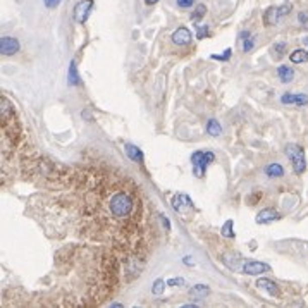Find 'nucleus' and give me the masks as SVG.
Returning a JSON list of instances; mask_svg holds the SVG:
<instances>
[{"instance_id": "11", "label": "nucleus", "mask_w": 308, "mask_h": 308, "mask_svg": "<svg viewBox=\"0 0 308 308\" xmlns=\"http://www.w3.org/2000/svg\"><path fill=\"white\" fill-rule=\"evenodd\" d=\"M281 103L284 105H308V95L305 93H284L281 97Z\"/></svg>"}, {"instance_id": "1", "label": "nucleus", "mask_w": 308, "mask_h": 308, "mask_svg": "<svg viewBox=\"0 0 308 308\" xmlns=\"http://www.w3.org/2000/svg\"><path fill=\"white\" fill-rule=\"evenodd\" d=\"M2 103V109H0V119H2V131L7 138H11V143H18L21 138V124L18 117H16V112L12 109L11 102L6 97L0 98Z\"/></svg>"}, {"instance_id": "20", "label": "nucleus", "mask_w": 308, "mask_h": 308, "mask_svg": "<svg viewBox=\"0 0 308 308\" xmlns=\"http://www.w3.org/2000/svg\"><path fill=\"white\" fill-rule=\"evenodd\" d=\"M264 23L270 26V24H277L279 23V16H277V7H269L264 14Z\"/></svg>"}, {"instance_id": "8", "label": "nucleus", "mask_w": 308, "mask_h": 308, "mask_svg": "<svg viewBox=\"0 0 308 308\" xmlns=\"http://www.w3.org/2000/svg\"><path fill=\"white\" fill-rule=\"evenodd\" d=\"M272 267L269 264H264V262H247L243 265V272L247 276H260V274L270 272Z\"/></svg>"}, {"instance_id": "6", "label": "nucleus", "mask_w": 308, "mask_h": 308, "mask_svg": "<svg viewBox=\"0 0 308 308\" xmlns=\"http://www.w3.org/2000/svg\"><path fill=\"white\" fill-rule=\"evenodd\" d=\"M93 11V0H80L74 6V21L85 24L90 18V12Z\"/></svg>"}, {"instance_id": "14", "label": "nucleus", "mask_w": 308, "mask_h": 308, "mask_svg": "<svg viewBox=\"0 0 308 308\" xmlns=\"http://www.w3.org/2000/svg\"><path fill=\"white\" fill-rule=\"evenodd\" d=\"M277 76L282 83H291L294 80V69L289 68V66H279Z\"/></svg>"}, {"instance_id": "3", "label": "nucleus", "mask_w": 308, "mask_h": 308, "mask_svg": "<svg viewBox=\"0 0 308 308\" xmlns=\"http://www.w3.org/2000/svg\"><path fill=\"white\" fill-rule=\"evenodd\" d=\"M286 152V157L289 159L291 165H293L294 172L298 174H303L306 170V159H305V150H303L299 145H294V143H289L286 145L284 148Z\"/></svg>"}, {"instance_id": "36", "label": "nucleus", "mask_w": 308, "mask_h": 308, "mask_svg": "<svg viewBox=\"0 0 308 308\" xmlns=\"http://www.w3.org/2000/svg\"><path fill=\"white\" fill-rule=\"evenodd\" d=\"M303 41H305V45L308 47V36H305V38H303Z\"/></svg>"}, {"instance_id": "9", "label": "nucleus", "mask_w": 308, "mask_h": 308, "mask_svg": "<svg viewBox=\"0 0 308 308\" xmlns=\"http://www.w3.org/2000/svg\"><path fill=\"white\" fill-rule=\"evenodd\" d=\"M170 38H172V41L177 45V47H184V45L191 43V40H193V33H191L186 26H181L172 33Z\"/></svg>"}, {"instance_id": "2", "label": "nucleus", "mask_w": 308, "mask_h": 308, "mask_svg": "<svg viewBox=\"0 0 308 308\" xmlns=\"http://www.w3.org/2000/svg\"><path fill=\"white\" fill-rule=\"evenodd\" d=\"M133 209H135V200L130 193H119L112 195V198L109 200V210L115 219H128L131 217Z\"/></svg>"}, {"instance_id": "7", "label": "nucleus", "mask_w": 308, "mask_h": 308, "mask_svg": "<svg viewBox=\"0 0 308 308\" xmlns=\"http://www.w3.org/2000/svg\"><path fill=\"white\" fill-rule=\"evenodd\" d=\"M21 48L18 38H14V36H2V40H0V52H2V55H14V53H18Z\"/></svg>"}, {"instance_id": "32", "label": "nucleus", "mask_w": 308, "mask_h": 308, "mask_svg": "<svg viewBox=\"0 0 308 308\" xmlns=\"http://www.w3.org/2000/svg\"><path fill=\"white\" fill-rule=\"evenodd\" d=\"M298 21H299V24H305L308 23V12L306 11H301L298 14Z\"/></svg>"}, {"instance_id": "12", "label": "nucleus", "mask_w": 308, "mask_h": 308, "mask_svg": "<svg viewBox=\"0 0 308 308\" xmlns=\"http://www.w3.org/2000/svg\"><path fill=\"white\" fill-rule=\"evenodd\" d=\"M279 219H281V215H279V212L276 209H264L259 212L255 220H257V224H270Z\"/></svg>"}, {"instance_id": "33", "label": "nucleus", "mask_w": 308, "mask_h": 308, "mask_svg": "<svg viewBox=\"0 0 308 308\" xmlns=\"http://www.w3.org/2000/svg\"><path fill=\"white\" fill-rule=\"evenodd\" d=\"M160 220H162V224H164L165 231H170V222H169L167 215H160Z\"/></svg>"}, {"instance_id": "19", "label": "nucleus", "mask_w": 308, "mask_h": 308, "mask_svg": "<svg viewBox=\"0 0 308 308\" xmlns=\"http://www.w3.org/2000/svg\"><path fill=\"white\" fill-rule=\"evenodd\" d=\"M207 133L210 136H214V138H217V136L222 135V126L215 119H209L207 120Z\"/></svg>"}, {"instance_id": "29", "label": "nucleus", "mask_w": 308, "mask_h": 308, "mask_svg": "<svg viewBox=\"0 0 308 308\" xmlns=\"http://www.w3.org/2000/svg\"><path fill=\"white\" fill-rule=\"evenodd\" d=\"M176 4L181 7V9H190V7L195 4V0H176Z\"/></svg>"}, {"instance_id": "5", "label": "nucleus", "mask_w": 308, "mask_h": 308, "mask_svg": "<svg viewBox=\"0 0 308 308\" xmlns=\"http://www.w3.org/2000/svg\"><path fill=\"white\" fill-rule=\"evenodd\" d=\"M172 209L176 210L182 219H188V214L195 209L193 200L184 193H177L176 197H172Z\"/></svg>"}, {"instance_id": "10", "label": "nucleus", "mask_w": 308, "mask_h": 308, "mask_svg": "<svg viewBox=\"0 0 308 308\" xmlns=\"http://www.w3.org/2000/svg\"><path fill=\"white\" fill-rule=\"evenodd\" d=\"M255 286H257V288H259V289L267 291L270 296H274V298H281V288H279V286H277V282L270 281V279H267V277L259 279Z\"/></svg>"}, {"instance_id": "22", "label": "nucleus", "mask_w": 308, "mask_h": 308, "mask_svg": "<svg viewBox=\"0 0 308 308\" xmlns=\"http://www.w3.org/2000/svg\"><path fill=\"white\" fill-rule=\"evenodd\" d=\"M286 47H288V45H286L284 41H279V43H274V45H272V48H270V52H272V57H274V59H281V57H284Z\"/></svg>"}, {"instance_id": "28", "label": "nucleus", "mask_w": 308, "mask_h": 308, "mask_svg": "<svg viewBox=\"0 0 308 308\" xmlns=\"http://www.w3.org/2000/svg\"><path fill=\"white\" fill-rule=\"evenodd\" d=\"M197 28H198V35H197V38L200 40H203V38H209L210 36V30H209V26L207 24H197Z\"/></svg>"}, {"instance_id": "15", "label": "nucleus", "mask_w": 308, "mask_h": 308, "mask_svg": "<svg viewBox=\"0 0 308 308\" xmlns=\"http://www.w3.org/2000/svg\"><path fill=\"white\" fill-rule=\"evenodd\" d=\"M264 170H265V176H267V177L277 179V177H282V176H284V167H282L281 164H276V162L269 164Z\"/></svg>"}, {"instance_id": "30", "label": "nucleus", "mask_w": 308, "mask_h": 308, "mask_svg": "<svg viewBox=\"0 0 308 308\" xmlns=\"http://www.w3.org/2000/svg\"><path fill=\"white\" fill-rule=\"evenodd\" d=\"M60 2H62V0H43V4H45V7H47V9H55Z\"/></svg>"}, {"instance_id": "4", "label": "nucleus", "mask_w": 308, "mask_h": 308, "mask_svg": "<svg viewBox=\"0 0 308 308\" xmlns=\"http://www.w3.org/2000/svg\"><path fill=\"white\" fill-rule=\"evenodd\" d=\"M215 160V155L212 152H195L191 155V165H193V174L198 179L205 176L207 167Z\"/></svg>"}, {"instance_id": "23", "label": "nucleus", "mask_w": 308, "mask_h": 308, "mask_svg": "<svg viewBox=\"0 0 308 308\" xmlns=\"http://www.w3.org/2000/svg\"><path fill=\"white\" fill-rule=\"evenodd\" d=\"M232 229H234V220L229 219L224 222L222 229H220V234H222L224 238H234V231H232Z\"/></svg>"}, {"instance_id": "25", "label": "nucleus", "mask_w": 308, "mask_h": 308, "mask_svg": "<svg viewBox=\"0 0 308 308\" xmlns=\"http://www.w3.org/2000/svg\"><path fill=\"white\" fill-rule=\"evenodd\" d=\"M291 11H293V4L291 2H284L281 7H277V16H279V21L282 18H286V16L291 14Z\"/></svg>"}, {"instance_id": "35", "label": "nucleus", "mask_w": 308, "mask_h": 308, "mask_svg": "<svg viewBox=\"0 0 308 308\" xmlns=\"http://www.w3.org/2000/svg\"><path fill=\"white\" fill-rule=\"evenodd\" d=\"M157 2H159V0H145V4H147V6H155Z\"/></svg>"}, {"instance_id": "27", "label": "nucleus", "mask_w": 308, "mask_h": 308, "mask_svg": "<svg viewBox=\"0 0 308 308\" xmlns=\"http://www.w3.org/2000/svg\"><path fill=\"white\" fill-rule=\"evenodd\" d=\"M231 55H232V48H226L224 50L222 53H214V55H210V59H214V60H220V62H227L229 59H231Z\"/></svg>"}, {"instance_id": "13", "label": "nucleus", "mask_w": 308, "mask_h": 308, "mask_svg": "<svg viewBox=\"0 0 308 308\" xmlns=\"http://www.w3.org/2000/svg\"><path fill=\"white\" fill-rule=\"evenodd\" d=\"M124 150H126V153H128V157H130V160L138 162V164H143V162H145L143 152H141V150L136 147V145H126V147H124Z\"/></svg>"}, {"instance_id": "34", "label": "nucleus", "mask_w": 308, "mask_h": 308, "mask_svg": "<svg viewBox=\"0 0 308 308\" xmlns=\"http://www.w3.org/2000/svg\"><path fill=\"white\" fill-rule=\"evenodd\" d=\"M182 262H184L186 265H193V260H191V257H184V259H182Z\"/></svg>"}, {"instance_id": "17", "label": "nucleus", "mask_w": 308, "mask_h": 308, "mask_svg": "<svg viewBox=\"0 0 308 308\" xmlns=\"http://www.w3.org/2000/svg\"><path fill=\"white\" fill-rule=\"evenodd\" d=\"M289 60L293 62V64H305V62H308V52L303 48L293 50L289 55Z\"/></svg>"}, {"instance_id": "31", "label": "nucleus", "mask_w": 308, "mask_h": 308, "mask_svg": "<svg viewBox=\"0 0 308 308\" xmlns=\"http://www.w3.org/2000/svg\"><path fill=\"white\" fill-rule=\"evenodd\" d=\"M184 284V279L177 277V279H169L167 281V286H182Z\"/></svg>"}, {"instance_id": "18", "label": "nucleus", "mask_w": 308, "mask_h": 308, "mask_svg": "<svg viewBox=\"0 0 308 308\" xmlns=\"http://www.w3.org/2000/svg\"><path fill=\"white\" fill-rule=\"evenodd\" d=\"M209 293H210V289H209V286H205V284H197L190 289V296L193 299H203V296H207Z\"/></svg>"}, {"instance_id": "16", "label": "nucleus", "mask_w": 308, "mask_h": 308, "mask_svg": "<svg viewBox=\"0 0 308 308\" xmlns=\"http://www.w3.org/2000/svg\"><path fill=\"white\" fill-rule=\"evenodd\" d=\"M239 36H241V41H243V52H252L255 48V38H253L252 33L244 30Z\"/></svg>"}, {"instance_id": "26", "label": "nucleus", "mask_w": 308, "mask_h": 308, "mask_svg": "<svg viewBox=\"0 0 308 308\" xmlns=\"http://www.w3.org/2000/svg\"><path fill=\"white\" fill-rule=\"evenodd\" d=\"M165 284H167V282H165L164 279H157V281L153 282V286H152V293L155 294V296H160V294L164 293V289H165Z\"/></svg>"}, {"instance_id": "21", "label": "nucleus", "mask_w": 308, "mask_h": 308, "mask_svg": "<svg viewBox=\"0 0 308 308\" xmlns=\"http://www.w3.org/2000/svg\"><path fill=\"white\" fill-rule=\"evenodd\" d=\"M68 80H69V85H73V86L80 85V74H78V69H76V62H74V60H71V64H69Z\"/></svg>"}, {"instance_id": "24", "label": "nucleus", "mask_w": 308, "mask_h": 308, "mask_svg": "<svg viewBox=\"0 0 308 308\" xmlns=\"http://www.w3.org/2000/svg\"><path fill=\"white\" fill-rule=\"evenodd\" d=\"M205 14H207V7L203 6V4H202V6H197V7H195V11L191 12V21L198 23L200 19H203V16H205Z\"/></svg>"}]
</instances>
